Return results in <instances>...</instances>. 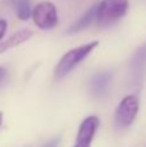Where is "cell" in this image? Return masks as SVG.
<instances>
[{"label":"cell","mask_w":146,"mask_h":147,"mask_svg":"<svg viewBox=\"0 0 146 147\" xmlns=\"http://www.w3.org/2000/svg\"><path fill=\"white\" fill-rule=\"evenodd\" d=\"M98 40L91 41L88 44L80 45L78 48H74L71 51H69L66 54L62 56V58L59 59V62L57 63L56 70H54V78L61 79L65 78L70 71L75 69L80 62H83L93 51L96 49V47L98 45Z\"/></svg>","instance_id":"obj_1"},{"label":"cell","mask_w":146,"mask_h":147,"mask_svg":"<svg viewBox=\"0 0 146 147\" xmlns=\"http://www.w3.org/2000/svg\"><path fill=\"white\" fill-rule=\"evenodd\" d=\"M128 0H102L97 7L96 21L101 27H107L123 18L128 12Z\"/></svg>","instance_id":"obj_2"},{"label":"cell","mask_w":146,"mask_h":147,"mask_svg":"<svg viewBox=\"0 0 146 147\" xmlns=\"http://www.w3.org/2000/svg\"><path fill=\"white\" fill-rule=\"evenodd\" d=\"M32 21L41 30H51L58 25V13L53 3L41 1L32 8Z\"/></svg>","instance_id":"obj_3"},{"label":"cell","mask_w":146,"mask_h":147,"mask_svg":"<svg viewBox=\"0 0 146 147\" xmlns=\"http://www.w3.org/2000/svg\"><path fill=\"white\" fill-rule=\"evenodd\" d=\"M140 109L139 98L133 94L124 97L115 111V123L119 128H127L135 121Z\"/></svg>","instance_id":"obj_4"},{"label":"cell","mask_w":146,"mask_h":147,"mask_svg":"<svg viewBox=\"0 0 146 147\" xmlns=\"http://www.w3.org/2000/svg\"><path fill=\"white\" fill-rule=\"evenodd\" d=\"M98 127H100V119L96 115L87 116L80 124L76 140L72 147H91Z\"/></svg>","instance_id":"obj_5"},{"label":"cell","mask_w":146,"mask_h":147,"mask_svg":"<svg viewBox=\"0 0 146 147\" xmlns=\"http://www.w3.org/2000/svg\"><path fill=\"white\" fill-rule=\"evenodd\" d=\"M113 80V74L111 71H101L96 74L92 79H91V93L96 98H103L109 90L110 83Z\"/></svg>","instance_id":"obj_6"},{"label":"cell","mask_w":146,"mask_h":147,"mask_svg":"<svg viewBox=\"0 0 146 147\" xmlns=\"http://www.w3.org/2000/svg\"><path fill=\"white\" fill-rule=\"evenodd\" d=\"M129 70H131V76L133 81H141L146 71V43L141 45L136 52L129 63Z\"/></svg>","instance_id":"obj_7"},{"label":"cell","mask_w":146,"mask_h":147,"mask_svg":"<svg viewBox=\"0 0 146 147\" xmlns=\"http://www.w3.org/2000/svg\"><path fill=\"white\" fill-rule=\"evenodd\" d=\"M31 36H32V31H30V30H26L25 28V30L17 31V32H14L13 35H10L7 40L0 43V53H4V52L9 51V49L16 48V47H18L20 44L25 43L28 39H31Z\"/></svg>","instance_id":"obj_8"},{"label":"cell","mask_w":146,"mask_h":147,"mask_svg":"<svg viewBox=\"0 0 146 147\" xmlns=\"http://www.w3.org/2000/svg\"><path fill=\"white\" fill-rule=\"evenodd\" d=\"M97 7H98V4L93 5V7L91 8V9L88 10L84 16H83V17H80L79 20H78L76 22H75L74 25L69 28V31H67V32H69V34L79 32V31L84 30V28H87L88 26L92 25L93 21H96V18H97Z\"/></svg>","instance_id":"obj_9"},{"label":"cell","mask_w":146,"mask_h":147,"mask_svg":"<svg viewBox=\"0 0 146 147\" xmlns=\"http://www.w3.org/2000/svg\"><path fill=\"white\" fill-rule=\"evenodd\" d=\"M16 12L17 17L21 21H27L32 14V9L30 5V0H16Z\"/></svg>","instance_id":"obj_10"},{"label":"cell","mask_w":146,"mask_h":147,"mask_svg":"<svg viewBox=\"0 0 146 147\" xmlns=\"http://www.w3.org/2000/svg\"><path fill=\"white\" fill-rule=\"evenodd\" d=\"M7 27H8V23L5 20H0V40L4 38L5 32H7Z\"/></svg>","instance_id":"obj_11"},{"label":"cell","mask_w":146,"mask_h":147,"mask_svg":"<svg viewBox=\"0 0 146 147\" xmlns=\"http://www.w3.org/2000/svg\"><path fill=\"white\" fill-rule=\"evenodd\" d=\"M7 78H8V70L5 69V67L0 66V85L7 80Z\"/></svg>","instance_id":"obj_12"},{"label":"cell","mask_w":146,"mask_h":147,"mask_svg":"<svg viewBox=\"0 0 146 147\" xmlns=\"http://www.w3.org/2000/svg\"><path fill=\"white\" fill-rule=\"evenodd\" d=\"M58 145H59V137H56L53 140H51L49 142H47L43 147H58Z\"/></svg>","instance_id":"obj_13"},{"label":"cell","mask_w":146,"mask_h":147,"mask_svg":"<svg viewBox=\"0 0 146 147\" xmlns=\"http://www.w3.org/2000/svg\"><path fill=\"white\" fill-rule=\"evenodd\" d=\"M1 124H3V112L0 111V127H1Z\"/></svg>","instance_id":"obj_14"}]
</instances>
